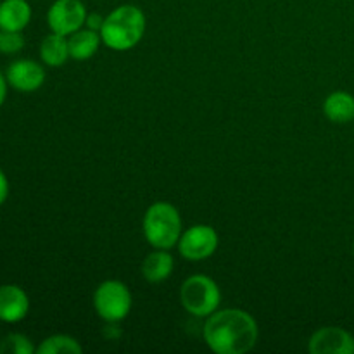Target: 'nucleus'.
I'll list each match as a JSON object with an SVG mask.
<instances>
[{
    "mask_svg": "<svg viewBox=\"0 0 354 354\" xmlns=\"http://www.w3.org/2000/svg\"><path fill=\"white\" fill-rule=\"evenodd\" d=\"M258 324L244 310H221L207 317L204 341L218 354H244L258 341Z\"/></svg>",
    "mask_w": 354,
    "mask_h": 354,
    "instance_id": "f257e3e1",
    "label": "nucleus"
},
{
    "mask_svg": "<svg viewBox=\"0 0 354 354\" xmlns=\"http://www.w3.org/2000/svg\"><path fill=\"white\" fill-rule=\"evenodd\" d=\"M145 33V16L137 6L116 7L100 28V38L113 50H130Z\"/></svg>",
    "mask_w": 354,
    "mask_h": 354,
    "instance_id": "f03ea898",
    "label": "nucleus"
},
{
    "mask_svg": "<svg viewBox=\"0 0 354 354\" xmlns=\"http://www.w3.org/2000/svg\"><path fill=\"white\" fill-rule=\"evenodd\" d=\"M144 235L156 249H171L182 237V218L169 203H156L144 216Z\"/></svg>",
    "mask_w": 354,
    "mask_h": 354,
    "instance_id": "7ed1b4c3",
    "label": "nucleus"
},
{
    "mask_svg": "<svg viewBox=\"0 0 354 354\" xmlns=\"http://www.w3.org/2000/svg\"><path fill=\"white\" fill-rule=\"evenodd\" d=\"M183 308L194 317H209L218 310L221 301L220 287L206 275H192L180 289Z\"/></svg>",
    "mask_w": 354,
    "mask_h": 354,
    "instance_id": "20e7f679",
    "label": "nucleus"
},
{
    "mask_svg": "<svg viewBox=\"0 0 354 354\" xmlns=\"http://www.w3.org/2000/svg\"><path fill=\"white\" fill-rule=\"evenodd\" d=\"M93 306L109 324L124 320L131 310V294L128 287L120 280H106L97 287L93 294Z\"/></svg>",
    "mask_w": 354,
    "mask_h": 354,
    "instance_id": "39448f33",
    "label": "nucleus"
},
{
    "mask_svg": "<svg viewBox=\"0 0 354 354\" xmlns=\"http://www.w3.org/2000/svg\"><path fill=\"white\" fill-rule=\"evenodd\" d=\"M86 7L82 0H55L47 12V23L54 33L69 37L86 23Z\"/></svg>",
    "mask_w": 354,
    "mask_h": 354,
    "instance_id": "423d86ee",
    "label": "nucleus"
},
{
    "mask_svg": "<svg viewBox=\"0 0 354 354\" xmlns=\"http://www.w3.org/2000/svg\"><path fill=\"white\" fill-rule=\"evenodd\" d=\"M180 254L187 261H203L218 249V234L209 225H196L182 234L178 241Z\"/></svg>",
    "mask_w": 354,
    "mask_h": 354,
    "instance_id": "0eeeda50",
    "label": "nucleus"
},
{
    "mask_svg": "<svg viewBox=\"0 0 354 354\" xmlns=\"http://www.w3.org/2000/svg\"><path fill=\"white\" fill-rule=\"evenodd\" d=\"M311 354H354V337L341 327H324L308 344Z\"/></svg>",
    "mask_w": 354,
    "mask_h": 354,
    "instance_id": "6e6552de",
    "label": "nucleus"
},
{
    "mask_svg": "<svg viewBox=\"0 0 354 354\" xmlns=\"http://www.w3.org/2000/svg\"><path fill=\"white\" fill-rule=\"evenodd\" d=\"M7 83L19 92H35L45 82V71L38 62L31 59L14 61L7 69Z\"/></svg>",
    "mask_w": 354,
    "mask_h": 354,
    "instance_id": "1a4fd4ad",
    "label": "nucleus"
},
{
    "mask_svg": "<svg viewBox=\"0 0 354 354\" xmlns=\"http://www.w3.org/2000/svg\"><path fill=\"white\" fill-rule=\"evenodd\" d=\"M30 311V299L21 287L7 283L0 286V322L16 324Z\"/></svg>",
    "mask_w": 354,
    "mask_h": 354,
    "instance_id": "9d476101",
    "label": "nucleus"
},
{
    "mask_svg": "<svg viewBox=\"0 0 354 354\" xmlns=\"http://www.w3.org/2000/svg\"><path fill=\"white\" fill-rule=\"evenodd\" d=\"M31 7L26 0L0 2V30L23 31L30 24Z\"/></svg>",
    "mask_w": 354,
    "mask_h": 354,
    "instance_id": "9b49d317",
    "label": "nucleus"
},
{
    "mask_svg": "<svg viewBox=\"0 0 354 354\" xmlns=\"http://www.w3.org/2000/svg\"><path fill=\"white\" fill-rule=\"evenodd\" d=\"M173 268H175L173 256L166 249H158L145 256L144 263H142V275L147 282L159 283L171 275Z\"/></svg>",
    "mask_w": 354,
    "mask_h": 354,
    "instance_id": "f8f14e48",
    "label": "nucleus"
},
{
    "mask_svg": "<svg viewBox=\"0 0 354 354\" xmlns=\"http://www.w3.org/2000/svg\"><path fill=\"white\" fill-rule=\"evenodd\" d=\"M102 41L100 33L95 30H78L73 35H69L68 45H69V55L76 61H85L90 59L97 50H99V45Z\"/></svg>",
    "mask_w": 354,
    "mask_h": 354,
    "instance_id": "ddd939ff",
    "label": "nucleus"
},
{
    "mask_svg": "<svg viewBox=\"0 0 354 354\" xmlns=\"http://www.w3.org/2000/svg\"><path fill=\"white\" fill-rule=\"evenodd\" d=\"M324 113L332 123H349L354 120V97L342 90L330 93L325 99Z\"/></svg>",
    "mask_w": 354,
    "mask_h": 354,
    "instance_id": "4468645a",
    "label": "nucleus"
},
{
    "mask_svg": "<svg viewBox=\"0 0 354 354\" xmlns=\"http://www.w3.org/2000/svg\"><path fill=\"white\" fill-rule=\"evenodd\" d=\"M40 57L50 68H59L68 61L69 55V45L68 38L64 35H59L52 31L50 35L44 38L40 45Z\"/></svg>",
    "mask_w": 354,
    "mask_h": 354,
    "instance_id": "2eb2a0df",
    "label": "nucleus"
},
{
    "mask_svg": "<svg viewBox=\"0 0 354 354\" xmlns=\"http://www.w3.org/2000/svg\"><path fill=\"white\" fill-rule=\"evenodd\" d=\"M82 351L83 349L78 341L71 335L64 334L50 335L37 349L38 354H80Z\"/></svg>",
    "mask_w": 354,
    "mask_h": 354,
    "instance_id": "dca6fc26",
    "label": "nucleus"
},
{
    "mask_svg": "<svg viewBox=\"0 0 354 354\" xmlns=\"http://www.w3.org/2000/svg\"><path fill=\"white\" fill-rule=\"evenodd\" d=\"M2 354H33L35 348L30 339L23 334H10L0 342Z\"/></svg>",
    "mask_w": 354,
    "mask_h": 354,
    "instance_id": "f3484780",
    "label": "nucleus"
},
{
    "mask_svg": "<svg viewBox=\"0 0 354 354\" xmlns=\"http://www.w3.org/2000/svg\"><path fill=\"white\" fill-rule=\"evenodd\" d=\"M24 47V38L21 31L0 30V52L2 54H16Z\"/></svg>",
    "mask_w": 354,
    "mask_h": 354,
    "instance_id": "a211bd4d",
    "label": "nucleus"
},
{
    "mask_svg": "<svg viewBox=\"0 0 354 354\" xmlns=\"http://www.w3.org/2000/svg\"><path fill=\"white\" fill-rule=\"evenodd\" d=\"M9 197V180H7L6 173L0 169V206L7 201Z\"/></svg>",
    "mask_w": 354,
    "mask_h": 354,
    "instance_id": "6ab92c4d",
    "label": "nucleus"
},
{
    "mask_svg": "<svg viewBox=\"0 0 354 354\" xmlns=\"http://www.w3.org/2000/svg\"><path fill=\"white\" fill-rule=\"evenodd\" d=\"M85 24L90 28V30H95L100 33V28H102L104 24V17H100L99 14H90V16H86Z\"/></svg>",
    "mask_w": 354,
    "mask_h": 354,
    "instance_id": "aec40b11",
    "label": "nucleus"
},
{
    "mask_svg": "<svg viewBox=\"0 0 354 354\" xmlns=\"http://www.w3.org/2000/svg\"><path fill=\"white\" fill-rule=\"evenodd\" d=\"M6 97H7V78L0 73V107H2Z\"/></svg>",
    "mask_w": 354,
    "mask_h": 354,
    "instance_id": "412c9836",
    "label": "nucleus"
}]
</instances>
